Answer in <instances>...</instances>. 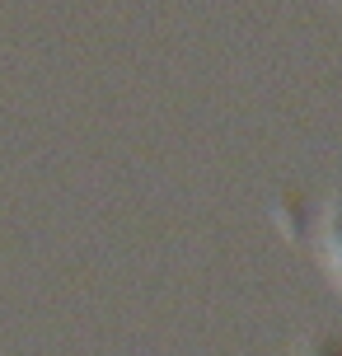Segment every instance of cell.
<instances>
[{
    "label": "cell",
    "instance_id": "obj_1",
    "mask_svg": "<svg viewBox=\"0 0 342 356\" xmlns=\"http://www.w3.org/2000/svg\"><path fill=\"white\" fill-rule=\"evenodd\" d=\"M300 356H342V342L338 338H314Z\"/></svg>",
    "mask_w": 342,
    "mask_h": 356
}]
</instances>
